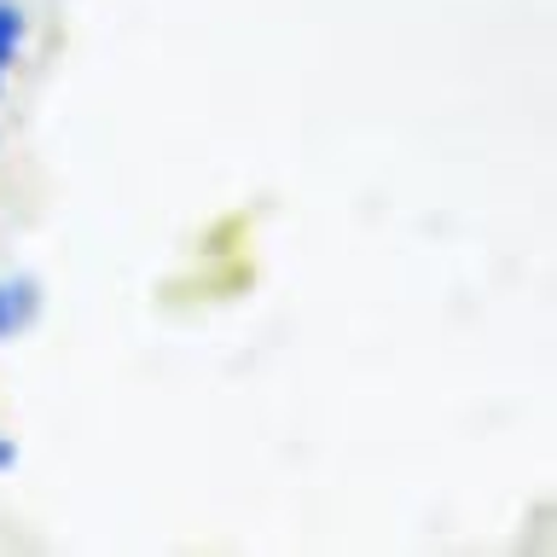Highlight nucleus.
Wrapping results in <instances>:
<instances>
[{
  "label": "nucleus",
  "instance_id": "2",
  "mask_svg": "<svg viewBox=\"0 0 557 557\" xmlns=\"http://www.w3.org/2000/svg\"><path fill=\"white\" fill-rule=\"evenodd\" d=\"M24 41H29V17L17 0H0V87H7V76L17 70V59H24Z\"/></svg>",
  "mask_w": 557,
  "mask_h": 557
},
{
  "label": "nucleus",
  "instance_id": "1",
  "mask_svg": "<svg viewBox=\"0 0 557 557\" xmlns=\"http://www.w3.org/2000/svg\"><path fill=\"white\" fill-rule=\"evenodd\" d=\"M35 320H41V285L29 273H7L0 278V343H17Z\"/></svg>",
  "mask_w": 557,
  "mask_h": 557
},
{
  "label": "nucleus",
  "instance_id": "3",
  "mask_svg": "<svg viewBox=\"0 0 557 557\" xmlns=\"http://www.w3.org/2000/svg\"><path fill=\"white\" fill-rule=\"evenodd\" d=\"M12 470H17V442H12V435H0V476H12Z\"/></svg>",
  "mask_w": 557,
  "mask_h": 557
}]
</instances>
